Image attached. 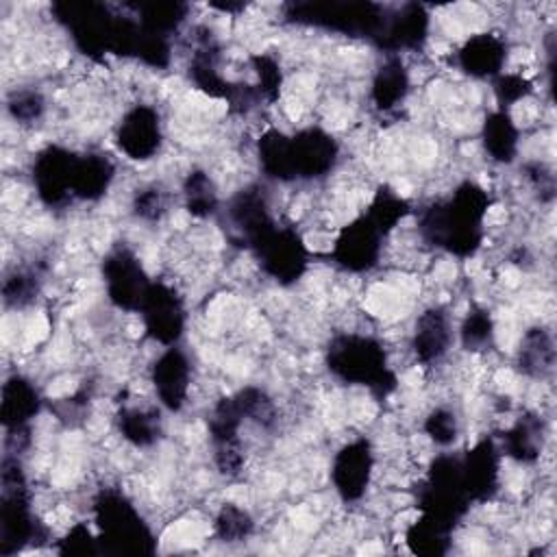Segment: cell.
Segmentation results:
<instances>
[{
	"mask_svg": "<svg viewBox=\"0 0 557 557\" xmlns=\"http://www.w3.org/2000/svg\"><path fill=\"white\" fill-rule=\"evenodd\" d=\"M487 196L474 183L459 185L444 202L429 207L420 220L422 235L455 255H472L481 244Z\"/></svg>",
	"mask_w": 557,
	"mask_h": 557,
	"instance_id": "1",
	"label": "cell"
},
{
	"mask_svg": "<svg viewBox=\"0 0 557 557\" xmlns=\"http://www.w3.org/2000/svg\"><path fill=\"white\" fill-rule=\"evenodd\" d=\"M337 159V144L320 128H305L294 137L268 131L259 139L261 168L278 181L324 176Z\"/></svg>",
	"mask_w": 557,
	"mask_h": 557,
	"instance_id": "2",
	"label": "cell"
},
{
	"mask_svg": "<svg viewBox=\"0 0 557 557\" xmlns=\"http://www.w3.org/2000/svg\"><path fill=\"white\" fill-rule=\"evenodd\" d=\"M0 553L13 555L35 542L37 520L30 509V492L17 457L7 455L0 472Z\"/></svg>",
	"mask_w": 557,
	"mask_h": 557,
	"instance_id": "3",
	"label": "cell"
},
{
	"mask_svg": "<svg viewBox=\"0 0 557 557\" xmlns=\"http://www.w3.org/2000/svg\"><path fill=\"white\" fill-rule=\"evenodd\" d=\"M329 370L348 383L368 385L381 394L394 387L385 352L379 342L363 335H342L329 346Z\"/></svg>",
	"mask_w": 557,
	"mask_h": 557,
	"instance_id": "4",
	"label": "cell"
},
{
	"mask_svg": "<svg viewBox=\"0 0 557 557\" xmlns=\"http://www.w3.org/2000/svg\"><path fill=\"white\" fill-rule=\"evenodd\" d=\"M96 520L102 531L100 542L107 553L148 555L152 535L135 507L117 492H102L96 500Z\"/></svg>",
	"mask_w": 557,
	"mask_h": 557,
	"instance_id": "5",
	"label": "cell"
},
{
	"mask_svg": "<svg viewBox=\"0 0 557 557\" xmlns=\"http://www.w3.org/2000/svg\"><path fill=\"white\" fill-rule=\"evenodd\" d=\"M265 274L278 283H294L307 268V248L294 228L274 226L255 246Z\"/></svg>",
	"mask_w": 557,
	"mask_h": 557,
	"instance_id": "6",
	"label": "cell"
},
{
	"mask_svg": "<svg viewBox=\"0 0 557 557\" xmlns=\"http://www.w3.org/2000/svg\"><path fill=\"white\" fill-rule=\"evenodd\" d=\"M107 294L113 305L126 311H139L150 281L128 248H115L102 263Z\"/></svg>",
	"mask_w": 557,
	"mask_h": 557,
	"instance_id": "7",
	"label": "cell"
},
{
	"mask_svg": "<svg viewBox=\"0 0 557 557\" xmlns=\"http://www.w3.org/2000/svg\"><path fill=\"white\" fill-rule=\"evenodd\" d=\"M139 313L144 318L146 333L152 339L170 346L183 335V329H185L183 302L168 285L150 283L141 300Z\"/></svg>",
	"mask_w": 557,
	"mask_h": 557,
	"instance_id": "8",
	"label": "cell"
},
{
	"mask_svg": "<svg viewBox=\"0 0 557 557\" xmlns=\"http://www.w3.org/2000/svg\"><path fill=\"white\" fill-rule=\"evenodd\" d=\"M74 163H76V154L59 146H48L35 157L33 183L37 187L39 198L46 205L59 207L70 198H74L72 194Z\"/></svg>",
	"mask_w": 557,
	"mask_h": 557,
	"instance_id": "9",
	"label": "cell"
},
{
	"mask_svg": "<svg viewBox=\"0 0 557 557\" xmlns=\"http://www.w3.org/2000/svg\"><path fill=\"white\" fill-rule=\"evenodd\" d=\"M117 146L120 150L135 161L150 159L161 144V124L159 113L148 104H137L124 113L117 126Z\"/></svg>",
	"mask_w": 557,
	"mask_h": 557,
	"instance_id": "10",
	"label": "cell"
},
{
	"mask_svg": "<svg viewBox=\"0 0 557 557\" xmlns=\"http://www.w3.org/2000/svg\"><path fill=\"white\" fill-rule=\"evenodd\" d=\"M381 237L383 233L368 220V215H363L342 228L333 257L346 270H370L381 255Z\"/></svg>",
	"mask_w": 557,
	"mask_h": 557,
	"instance_id": "11",
	"label": "cell"
},
{
	"mask_svg": "<svg viewBox=\"0 0 557 557\" xmlns=\"http://www.w3.org/2000/svg\"><path fill=\"white\" fill-rule=\"evenodd\" d=\"M372 474V453L366 440L346 444L333 459V485L344 500H357L368 490Z\"/></svg>",
	"mask_w": 557,
	"mask_h": 557,
	"instance_id": "12",
	"label": "cell"
},
{
	"mask_svg": "<svg viewBox=\"0 0 557 557\" xmlns=\"http://www.w3.org/2000/svg\"><path fill=\"white\" fill-rule=\"evenodd\" d=\"M228 220L233 228L239 233L242 242L250 248H255L274 228L268 202L257 187L242 189L233 198L228 207Z\"/></svg>",
	"mask_w": 557,
	"mask_h": 557,
	"instance_id": "13",
	"label": "cell"
},
{
	"mask_svg": "<svg viewBox=\"0 0 557 557\" xmlns=\"http://www.w3.org/2000/svg\"><path fill=\"white\" fill-rule=\"evenodd\" d=\"M189 376L191 368L183 350L168 348L157 359V363L152 366V383L163 407H168L170 411H178L185 405L189 392Z\"/></svg>",
	"mask_w": 557,
	"mask_h": 557,
	"instance_id": "14",
	"label": "cell"
},
{
	"mask_svg": "<svg viewBox=\"0 0 557 557\" xmlns=\"http://www.w3.org/2000/svg\"><path fill=\"white\" fill-rule=\"evenodd\" d=\"M461 476L466 494L472 498H490L498 481V453L492 440L479 442L461 461Z\"/></svg>",
	"mask_w": 557,
	"mask_h": 557,
	"instance_id": "15",
	"label": "cell"
},
{
	"mask_svg": "<svg viewBox=\"0 0 557 557\" xmlns=\"http://www.w3.org/2000/svg\"><path fill=\"white\" fill-rule=\"evenodd\" d=\"M450 342H453V329H450V318L444 309L431 307L424 313H420L413 331V350L422 363L442 359Z\"/></svg>",
	"mask_w": 557,
	"mask_h": 557,
	"instance_id": "16",
	"label": "cell"
},
{
	"mask_svg": "<svg viewBox=\"0 0 557 557\" xmlns=\"http://www.w3.org/2000/svg\"><path fill=\"white\" fill-rule=\"evenodd\" d=\"M39 394L24 376H11L2 385L0 420L7 431H22L39 411Z\"/></svg>",
	"mask_w": 557,
	"mask_h": 557,
	"instance_id": "17",
	"label": "cell"
},
{
	"mask_svg": "<svg viewBox=\"0 0 557 557\" xmlns=\"http://www.w3.org/2000/svg\"><path fill=\"white\" fill-rule=\"evenodd\" d=\"M505 63V44L500 37L481 33L470 37L459 50V65L476 78L496 76Z\"/></svg>",
	"mask_w": 557,
	"mask_h": 557,
	"instance_id": "18",
	"label": "cell"
},
{
	"mask_svg": "<svg viewBox=\"0 0 557 557\" xmlns=\"http://www.w3.org/2000/svg\"><path fill=\"white\" fill-rule=\"evenodd\" d=\"M113 181V163L104 154H83L74 163V198L96 200L100 198Z\"/></svg>",
	"mask_w": 557,
	"mask_h": 557,
	"instance_id": "19",
	"label": "cell"
},
{
	"mask_svg": "<svg viewBox=\"0 0 557 557\" xmlns=\"http://www.w3.org/2000/svg\"><path fill=\"white\" fill-rule=\"evenodd\" d=\"M483 144L492 159L509 163L518 150V128L505 111H494L483 122Z\"/></svg>",
	"mask_w": 557,
	"mask_h": 557,
	"instance_id": "20",
	"label": "cell"
},
{
	"mask_svg": "<svg viewBox=\"0 0 557 557\" xmlns=\"http://www.w3.org/2000/svg\"><path fill=\"white\" fill-rule=\"evenodd\" d=\"M409 89L407 70L398 59H389L372 81V100L381 111H389L405 100Z\"/></svg>",
	"mask_w": 557,
	"mask_h": 557,
	"instance_id": "21",
	"label": "cell"
},
{
	"mask_svg": "<svg viewBox=\"0 0 557 557\" xmlns=\"http://www.w3.org/2000/svg\"><path fill=\"white\" fill-rule=\"evenodd\" d=\"M553 339L544 329H531L520 346V368L531 376H542L553 368Z\"/></svg>",
	"mask_w": 557,
	"mask_h": 557,
	"instance_id": "22",
	"label": "cell"
},
{
	"mask_svg": "<svg viewBox=\"0 0 557 557\" xmlns=\"http://www.w3.org/2000/svg\"><path fill=\"white\" fill-rule=\"evenodd\" d=\"M120 431L135 446H148L159 437V418L154 409L126 407L120 411Z\"/></svg>",
	"mask_w": 557,
	"mask_h": 557,
	"instance_id": "23",
	"label": "cell"
},
{
	"mask_svg": "<svg viewBox=\"0 0 557 557\" xmlns=\"http://www.w3.org/2000/svg\"><path fill=\"white\" fill-rule=\"evenodd\" d=\"M540 446H542V426L533 416L520 418L511 426V431H507L505 435V450L509 457L518 461H533L540 453Z\"/></svg>",
	"mask_w": 557,
	"mask_h": 557,
	"instance_id": "24",
	"label": "cell"
},
{
	"mask_svg": "<svg viewBox=\"0 0 557 557\" xmlns=\"http://www.w3.org/2000/svg\"><path fill=\"white\" fill-rule=\"evenodd\" d=\"M183 196H185L187 211L196 218H207L218 207L215 187H213L211 178L200 170H194L187 174L185 185H183Z\"/></svg>",
	"mask_w": 557,
	"mask_h": 557,
	"instance_id": "25",
	"label": "cell"
},
{
	"mask_svg": "<svg viewBox=\"0 0 557 557\" xmlns=\"http://www.w3.org/2000/svg\"><path fill=\"white\" fill-rule=\"evenodd\" d=\"M448 531L444 524L422 516L407 533V542L416 553L422 555H442L448 544Z\"/></svg>",
	"mask_w": 557,
	"mask_h": 557,
	"instance_id": "26",
	"label": "cell"
},
{
	"mask_svg": "<svg viewBox=\"0 0 557 557\" xmlns=\"http://www.w3.org/2000/svg\"><path fill=\"white\" fill-rule=\"evenodd\" d=\"M407 211L409 207L400 196H396L394 191H379L366 215L383 235H387L405 218Z\"/></svg>",
	"mask_w": 557,
	"mask_h": 557,
	"instance_id": "27",
	"label": "cell"
},
{
	"mask_svg": "<svg viewBox=\"0 0 557 557\" xmlns=\"http://www.w3.org/2000/svg\"><path fill=\"white\" fill-rule=\"evenodd\" d=\"M459 335H461V344L468 350H485L494 337V324L490 313L485 309L470 311L461 324Z\"/></svg>",
	"mask_w": 557,
	"mask_h": 557,
	"instance_id": "28",
	"label": "cell"
},
{
	"mask_svg": "<svg viewBox=\"0 0 557 557\" xmlns=\"http://www.w3.org/2000/svg\"><path fill=\"white\" fill-rule=\"evenodd\" d=\"M37 276L33 272L15 270L2 283V300L7 307H24L37 296Z\"/></svg>",
	"mask_w": 557,
	"mask_h": 557,
	"instance_id": "29",
	"label": "cell"
},
{
	"mask_svg": "<svg viewBox=\"0 0 557 557\" xmlns=\"http://www.w3.org/2000/svg\"><path fill=\"white\" fill-rule=\"evenodd\" d=\"M215 531L224 542H239L252 531V520L244 509L224 505L215 518Z\"/></svg>",
	"mask_w": 557,
	"mask_h": 557,
	"instance_id": "30",
	"label": "cell"
},
{
	"mask_svg": "<svg viewBox=\"0 0 557 557\" xmlns=\"http://www.w3.org/2000/svg\"><path fill=\"white\" fill-rule=\"evenodd\" d=\"M7 109L20 122H35L44 113V98L30 89L13 91L11 98L7 100Z\"/></svg>",
	"mask_w": 557,
	"mask_h": 557,
	"instance_id": "31",
	"label": "cell"
},
{
	"mask_svg": "<svg viewBox=\"0 0 557 557\" xmlns=\"http://www.w3.org/2000/svg\"><path fill=\"white\" fill-rule=\"evenodd\" d=\"M424 431L429 433V437L435 444L446 446V444L455 442V437H457V418L448 409H435L429 413V418L424 422Z\"/></svg>",
	"mask_w": 557,
	"mask_h": 557,
	"instance_id": "32",
	"label": "cell"
},
{
	"mask_svg": "<svg viewBox=\"0 0 557 557\" xmlns=\"http://www.w3.org/2000/svg\"><path fill=\"white\" fill-rule=\"evenodd\" d=\"M133 209L141 220L154 222L165 213V194L157 187L141 189L133 200Z\"/></svg>",
	"mask_w": 557,
	"mask_h": 557,
	"instance_id": "33",
	"label": "cell"
},
{
	"mask_svg": "<svg viewBox=\"0 0 557 557\" xmlns=\"http://www.w3.org/2000/svg\"><path fill=\"white\" fill-rule=\"evenodd\" d=\"M255 70L259 76V91L265 98L274 100L281 89V72L276 61H272L270 57H255Z\"/></svg>",
	"mask_w": 557,
	"mask_h": 557,
	"instance_id": "34",
	"label": "cell"
},
{
	"mask_svg": "<svg viewBox=\"0 0 557 557\" xmlns=\"http://www.w3.org/2000/svg\"><path fill=\"white\" fill-rule=\"evenodd\" d=\"M61 553H72V555H94L98 553V540H94V535L83 527H74L65 540H63V546H61Z\"/></svg>",
	"mask_w": 557,
	"mask_h": 557,
	"instance_id": "35",
	"label": "cell"
},
{
	"mask_svg": "<svg viewBox=\"0 0 557 557\" xmlns=\"http://www.w3.org/2000/svg\"><path fill=\"white\" fill-rule=\"evenodd\" d=\"M496 94L503 102H518L529 94V83L518 74L500 76L496 83Z\"/></svg>",
	"mask_w": 557,
	"mask_h": 557,
	"instance_id": "36",
	"label": "cell"
}]
</instances>
